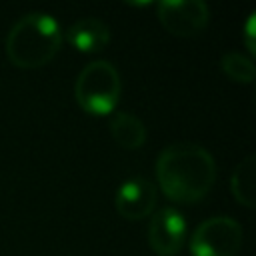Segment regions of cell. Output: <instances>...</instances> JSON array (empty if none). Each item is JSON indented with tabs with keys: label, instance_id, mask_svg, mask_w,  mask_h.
<instances>
[{
	"label": "cell",
	"instance_id": "52a82bcc",
	"mask_svg": "<svg viewBox=\"0 0 256 256\" xmlns=\"http://www.w3.org/2000/svg\"><path fill=\"white\" fill-rule=\"evenodd\" d=\"M158 200V188L148 178H130L120 184L114 196L116 212L126 220H142L152 214Z\"/></svg>",
	"mask_w": 256,
	"mask_h": 256
},
{
	"label": "cell",
	"instance_id": "ba28073f",
	"mask_svg": "<svg viewBox=\"0 0 256 256\" xmlns=\"http://www.w3.org/2000/svg\"><path fill=\"white\" fill-rule=\"evenodd\" d=\"M66 40L80 52H100L110 42V28L100 18H80L66 30Z\"/></svg>",
	"mask_w": 256,
	"mask_h": 256
},
{
	"label": "cell",
	"instance_id": "8fae6325",
	"mask_svg": "<svg viewBox=\"0 0 256 256\" xmlns=\"http://www.w3.org/2000/svg\"><path fill=\"white\" fill-rule=\"evenodd\" d=\"M220 68L232 82H238V84H252L256 74L254 62L240 52H226L220 58Z\"/></svg>",
	"mask_w": 256,
	"mask_h": 256
},
{
	"label": "cell",
	"instance_id": "30bf717a",
	"mask_svg": "<svg viewBox=\"0 0 256 256\" xmlns=\"http://www.w3.org/2000/svg\"><path fill=\"white\" fill-rule=\"evenodd\" d=\"M254 174H256V158L250 154L236 164L230 176V192L234 200L246 208L254 206Z\"/></svg>",
	"mask_w": 256,
	"mask_h": 256
},
{
	"label": "cell",
	"instance_id": "5b68a950",
	"mask_svg": "<svg viewBox=\"0 0 256 256\" xmlns=\"http://www.w3.org/2000/svg\"><path fill=\"white\" fill-rule=\"evenodd\" d=\"M156 16L172 36L190 38L210 22V8L202 0H162L156 4Z\"/></svg>",
	"mask_w": 256,
	"mask_h": 256
},
{
	"label": "cell",
	"instance_id": "7a4b0ae2",
	"mask_svg": "<svg viewBox=\"0 0 256 256\" xmlns=\"http://www.w3.org/2000/svg\"><path fill=\"white\" fill-rule=\"evenodd\" d=\"M62 30L46 12L24 14L6 36V56L16 68L32 70L46 66L62 46Z\"/></svg>",
	"mask_w": 256,
	"mask_h": 256
},
{
	"label": "cell",
	"instance_id": "6da1fadb",
	"mask_svg": "<svg viewBox=\"0 0 256 256\" xmlns=\"http://www.w3.org/2000/svg\"><path fill=\"white\" fill-rule=\"evenodd\" d=\"M154 172L164 196L178 204L202 200L216 182V162L196 142L168 144L158 154Z\"/></svg>",
	"mask_w": 256,
	"mask_h": 256
},
{
	"label": "cell",
	"instance_id": "277c9868",
	"mask_svg": "<svg viewBox=\"0 0 256 256\" xmlns=\"http://www.w3.org/2000/svg\"><path fill=\"white\" fill-rule=\"evenodd\" d=\"M242 240V226L234 218L212 216L194 228L190 252L192 256H238Z\"/></svg>",
	"mask_w": 256,
	"mask_h": 256
},
{
	"label": "cell",
	"instance_id": "9c48e42d",
	"mask_svg": "<svg viewBox=\"0 0 256 256\" xmlns=\"http://www.w3.org/2000/svg\"><path fill=\"white\" fill-rule=\"evenodd\" d=\"M110 134L112 140L126 150H136L146 142V126L132 112H116L110 118Z\"/></svg>",
	"mask_w": 256,
	"mask_h": 256
},
{
	"label": "cell",
	"instance_id": "8992f818",
	"mask_svg": "<svg viewBox=\"0 0 256 256\" xmlns=\"http://www.w3.org/2000/svg\"><path fill=\"white\" fill-rule=\"evenodd\" d=\"M146 238L158 256H176L186 240V220L176 208H160L150 218Z\"/></svg>",
	"mask_w": 256,
	"mask_h": 256
},
{
	"label": "cell",
	"instance_id": "7c38bea8",
	"mask_svg": "<svg viewBox=\"0 0 256 256\" xmlns=\"http://www.w3.org/2000/svg\"><path fill=\"white\" fill-rule=\"evenodd\" d=\"M254 16H250L248 18V22H246V30H244V40H246V46H248V50L254 54Z\"/></svg>",
	"mask_w": 256,
	"mask_h": 256
},
{
	"label": "cell",
	"instance_id": "3957f363",
	"mask_svg": "<svg viewBox=\"0 0 256 256\" xmlns=\"http://www.w3.org/2000/svg\"><path fill=\"white\" fill-rule=\"evenodd\" d=\"M122 92L120 74L114 64L106 60H94L86 64L74 84V98L78 106L92 116L110 114Z\"/></svg>",
	"mask_w": 256,
	"mask_h": 256
}]
</instances>
